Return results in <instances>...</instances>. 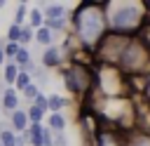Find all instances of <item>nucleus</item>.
<instances>
[{
    "mask_svg": "<svg viewBox=\"0 0 150 146\" xmlns=\"http://www.w3.org/2000/svg\"><path fill=\"white\" fill-rule=\"evenodd\" d=\"M70 26H73L70 35L75 38L80 49L94 52L103 40V35L108 33L103 2H80L75 12H70Z\"/></svg>",
    "mask_w": 150,
    "mask_h": 146,
    "instance_id": "obj_1",
    "label": "nucleus"
},
{
    "mask_svg": "<svg viewBox=\"0 0 150 146\" xmlns=\"http://www.w3.org/2000/svg\"><path fill=\"white\" fill-rule=\"evenodd\" d=\"M108 33L134 38V33L143 26V5L138 2H103Z\"/></svg>",
    "mask_w": 150,
    "mask_h": 146,
    "instance_id": "obj_2",
    "label": "nucleus"
},
{
    "mask_svg": "<svg viewBox=\"0 0 150 146\" xmlns=\"http://www.w3.org/2000/svg\"><path fill=\"white\" fill-rule=\"evenodd\" d=\"M117 68L122 73H143L150 68V49L141 38H129L127 47L122 49V57L117 61Z\"/></svg>",
    "mask_w": 150,
    "mask_h": 146,
    "instance_id": "obj_3",
    "label": "nucleus"
},
{
    "mask_svg": "<svg viewBox=\"0 0 150 146\" xmlns=\"http://www.w3.org/2000/svg\"><path fill=\"white\" fill-rule=\"evenodd\" d=\"M61 71V80L66 85V89L75 97H84L91 92L94 87V71L87 66V64H80V61H70L68 66L59 68Z\"/></svg>",
    "mask_w": 150,
    "mask_h": 146,
    "instance_id": "obj_4",
    "label": "nucleus"
},
{
    "mask_svg": "<svg viewBox=\"0 0 150 146\" xmlns=\"http://www.w3.org/2000/svg\"><path fill=\"white\" fill-rule=\"evenodd\" d=\"M94 87L105 97V99H120L124 87H127V80H124V73L117 68V66H110V64H101L96 71H94Z\"/></svg>",
    "mask_w": 150,
    "mask_h": 146,
    "instance_id": "obj_5",
    "label": "nucleus"
},
{
    "mask_svg": "<svg viewBox=\"0 0 150 146\" xmlns=\"http://www.w3.org/2000/svg\"><path fill=\"white\" fill-rule=\"evenodd\" d=\"M66 64V52L59 47V45H49L42 49V57H40V66L47 71V68H61Z\"/></svg>",
    "mask_w": 150,
    "mask_h": 146,
    "instance_id": "obj_6",
    "label": "nucleus"
},
{
    "mask_svg": "<svg viewBox=\"0 0 150 146\" xmlns=\"http://www.w3.org/2000/svg\"><path fill=\"white\" fill-rule=\"evenodd\" d=\"M89 146H124V137L120 130H101L94 134V141Z\"/></svg>",
    "mask_w": 150,
    "mask_h": 146,
    "instance_id": "obj_7",
    "label": "nucleus"
},
{
    "mask_svg": "<svg viewBox=\"0 0 150 146\" xmlns=\"http://www.w3.org/2000/svg\"><path fill=\"white\" fill-rule=\"evenodd\" d=\"M7 125H9V130L14 132V134H23L26 130H28V115H26V108H16V111H12L9 115H7Z\"/></svg>",
    "mask_w": 150,
    "mask_h": 146,
    "instance_id": "obj_8",
    "label": "nucleus"
},
{
    "mask_svg": "<svg viewBox=\"0 0 150 146\" xmlns=\"http://www.w3.org/2000/svg\"><path fill=\"white\" fill-rule=\"evenodd\" d=\"M0 108H2L5 115H9L12 111L21 108V97H19V92L12 89V87H7V89L2 92V97H0Z\"/></svg>",
    "mask_w": 150,
    "mask_h": 146,
    "instance_id": "obj_9",
    "label": "nucleus"
},
{
    "mask_svg": "<svg viewBox=\"0 0 150 146\" xmlns=\"http://www.w3.org/2000/svg\"><path fill=\"white\" fill-rule=\"evenodd\" d=\"M42 16L45 19H68L70 12H68V7L63 2H47L42 7Z\"/></svg>",
    "mask_w": 150,
    "mask_h": 146,
    "instance_id": "obj_10",
    "label": "nucleus"
},
{
    "mask_svg": "<svg viewBox=\"0 0 150 146\" xmlns=\"http://www.w3.org/2000/svg\"><path fill=\"white\" fill-rule=\"evenodd\" d=\"M45 127H47L52 134H61V132H66V127H68V118H66L63 113H49Z\"/></svg>",
    "mask_w": 150,
    "mask_h": 146,
    "instance_id": "obj_11",
    "label": "nucleus"
},
{
    "mask_svg": "<svg viewBox=\"0 0 150 146\" xmlns=\"http://www.w3.org/2000/svg\"><path fill=\"white\" fill-rule=\"evenodd\" d=\"M42 130H45L42 122H30L28 125V130H26L28 146H42Z\"/></svg>",
    "mask_w": 150,
    "mask_h": 146,
    "instance_id": "obj_12",
    "label": "nucleus"
},
{
    "mask_svg": "<svg viewBox=\"0 0 150 146\" xmlns=\"http://www.w3.org/2000/svg\"><path fill=\"white\" fill-rule=\"evenodd\" d=\"M16 75H19V66H16L14 61H5V66H2V75H0V80L5 82V87H14Z\"/></svg>",
    "mask_w": 150,
    "mask_h": 146,
    "instance_id": "obj_13",
    "label": "nucleus"
},
{
    "mask_svg": "<svg viewBox=\"0 0 150 146\" xmlns=\"http://www.w3.org/2000/svg\"><path fill=\"white\" fill-rule=\"evenodd\" d=\"M66 106H68V99L63 94H47V111L49 113H63Z\"/></svg>",
    "mask_w": 150,
    "mask_h": 146,
    "instance_id": "obj_14",
    "label": "nucleus"
},
{
    "mask_svg": "<svg viewBox=\"0 0 150 146\" xmlns=\"http://www.w3.org/2000/svg\"><path fill=\"white\" fill-rule=\"evenodd\" d=\"M33 40H35L38 45H42V47H49V45H54V33L42 26V28H38V31H33Z\"/></svg>",
    "mask_w": 150,
    "mask_h": 146,
    "instance_id": "obj_15",
    "label": "nucleus"
},
{
    "mask_svg": "<svg viewBox=\"0 0 150 146\" xmlns=\"http://www.w3.org/2000/svg\"><path fill=\"white\" fill-rule=\"evenodd\" d=\"M124 146H150V134L148 132H134L124 137Z\"/></svg>",
    "mask_w": 150,
    "mask_h": 146,
    "instance_id": "obj_16",
    "label": "nucleus"
},
{
    "mask_svg": "<svg viewBox=\"0 0 150 146\" xmlns=\"http://www.w3.org/2000/svg\"><path fill=\"white\" fill-rule=\"evenodd\" d=\"M26 24H28L33 31L42 28V26H45V16H42V9H28V19H26Z\"/></svg>",
    "mask_w": 150,
    "mask_h": 146,
    "instance_id": "obj_17",
    "label": "nucleus"
},
{
    "mask_svg": "<svg viewBox=\"0 0 150 146\" xmlns=\"http://www.w3.org/2000/svg\"><path fill=\"white\" fill-rule=\"evenodd\" d=\"M16 66H19V71L23 68V66H28L30 61H33V54H30V49L28 47H19V52H16V57L12 59Z\"/></svg>",
    "mask_w": 150,
    "mask_h": 146,
    "instance_id": "obj_18",
    "label": "nucleus"
},
{
    "mask_svg": "<svg viewBox=\"0 0 150 146\" xmlns=\"http://www.w3.org/2000/svg\"><path fill=\"white\" fill-rule=\"evenodd\" d=\"M26 19H28V5H26V2H19V5H16V12H14V21H12V24L23 26V24H26Z\"/></svg>",
    "mask_w": 150,
    "mask_h": 146,
    "instance_id": "obj_19",
    "label": "nucleus"
},
{
    "mask_svg": "<svg viewBox=\"0 0 150 146\" xmlns=\"http://www.w3.org/2000/svg\"><path fill=\"white\" fill-rule=\"evenodd\" d=\"M30 82H33V78H30L28 73L19 71V75H16V80H14V87H12V89H16V92L21 94V92H23V89H26V87H28Z\"/></svg>",
    "mask_w": 150,
    "mask_h": 146,
    "instance_id": "obj_20",
    "label": "nucleus"
},
{
    "mask_svg": "<svg viewBox=\"0 0 150 146\" xmlns=\"http://www.w3.org/2000/svg\"><path fill=\"white\" fill-rule=\"evenodd\" d=\"M30 42H33V28H30L28 24H23L21 31H19V45H21V47H28Z\"/></svg>",
    "mask_w": 150,
    "mask_h": 146,
    "instance_id": "obj_21",
    "label": "nucleus"
},
{
    "mask_svg": "<svg viewBox=\"0 0 150 146\" xmlns=\"http://www.w3.org/2000/svg\"><path fill=\"white\" fill-rule=\"evenodd\" d=\"M26 115H28V122H42V120H45V111H40V108L33 106V104L26 106Z\"/></svg>",
    "mask_w": 150,
    "mask_h": 146,
    "instance_id": "obj_22",
    "label": "nucleus"
},
{
    "mask_svg": "<svg viewBox=\"0 0 150 146\" xmlns=\"http://www.w3.org/2000/svg\"><path fill=\"white\" fill-rule=\"evenodd\" d=\"M40 92H42V89H40V87L35 85V82H30V85H28V87H26V89H23V92L19 94V97H23V99H26L28 104H33V101H35V97H38Z\"/></svg>",
    "mask_w": 150,
    "mask_h": 146,
    "instance_id": "obj_23",
    "label": "nucleus"
},
{
    "mask_svg": "<svg viewBox=\"0 0 150 146\" xmlns=\"http://www.w3.org/2000/svg\"><path fill=\"white\" fill-rule=\"evenodd\" d=\"M19 31H21V26L9 24V26H7V31H5V40H7V42H16V45H19Z\"/></svg>",
    "mask_w": 150,
    "mask_h": 146,
    "instance_id": "obj_24",
    "label": "nucleus"
},
{
    "mask_svg": "<svg viewBox=\"0 0 150 146\" xmlns=\"http://www.w3.org/2000/svg\"><path fill=\"white\" fill-rule=\"evenodd\" d=\"M0 146H16V134L12 130L0 132Z\"/></svg>",
    "mask_w": 150,
    "mask_h": 146,
    "instance_id": "obj_25",
    "label": "nucleus"
},
{
    "mask_svg": "<svg viewBox=\"0 0 150 146\" xmlns=\"http://www.w3.org/2000/svg\"><path fill=\"white\" fill-rule=\"evenodd\" d=\"M19 47H21V45H16V42H5V47H2L5 59H7V61H12V59L16 57V52H19Z\"/></svg>",
    "mask_w": 150,
    "mask_h": 146,
    "instance_id": "obj_26",
    "label": "nucleus"
},
{
    "mask_svg": "<svg viewBox=\"0 0 150 146\" xmlns=\"http://www.w3.org/2000/svg\"><path fill=\"white\" fill-rule=\"evenodd\" d=\"M33 106H38L40 111H45V113H47V94H42V92H40V94L35 97V101H33Z\"/></svg>",
    "mask_w": 150,
    "mask_h": 146,
    "instance_id": "obj_27",
    "label": "nucleus"
},
{
    "mask_svg": "<svg viewBox=\"0 0 150 146\" xmlns=\"http://www.w3.org/2000/svg\"><path fill=\"white\" fill-rule=\"evenodd\" d=\"M54 146H68V137H66V132L54 134Z\"/></svg>",
    "mask_w": 150,
    "mask_h": 146,
    "instance_id": "obj_28",
    "label": "nucleus"
},
{
    "mask_svg": "<svg viewBox=\"0 0 150 146\" xmlns=\"http://www.w3.org/2000/svg\"><path fill=\"white\" fill-rule=\"evenodd\" d=\"M16 146H28V139H26V132H23V134H16Z\"/></svg>",
    "mask_w": 150,
    "mask_h": 146,
    "instance_id": "obj_29",
    "label": "nucleus"
},
{
    "mask_svg": "<svg viewBox=\"0 0 150 146\" xmlns=\"http://www.w3.org/2000/svg\"><path fill=\"white\" fill-rule=\"evenodd\" d=\"M5 130H9V125H7V118H0V132H5Z\"/></svg>",
    "mask_w": 150,
    "mask_h": 146,
    "instance_id": "obj_30",
    "label": "nucleus"
},
{
    "mask_svg": "<svg viewBox=\"0 0 150 146\" xmlns=\"http://www.w3.org/2000/svg\"><path fill=\"white\" fill-rule=\"evenodd\" d=\"M5 61H7V59H5V54H2V49H0V68L5 66Z\"/></svg>",
    "mask_w": 150,
    "mask_h": 146,
    "instance_id": "obj_31",
    "label": "nucleus"
},
{
    "mask_svg": "<svg viewBox=\"0 0 150 146\" xmlns=\"http://www.w3.org/2000/svg\"><path fill=\"white\" fill-rule=\"evenodd\" d=\"M2 7H5V2H2V0H0V9H2Z\"/></svg>",
    "mask_w": 150,
    "mask_h": 146,
    "instance_id": "obj_32",
    "label": "nucleus"
},
{
    "mask_svg": "<svg viewBox=\"0 0 150 146\" xmlns=\"http://www.w3.org/2000/svg\"><path fill=\"white\" fill-rule=\"evenodd\" d=\"M145 7H148V9H150V2H148V5H145Z\"/></svg>",
    "mask_w": 150,
    "mask_h": 146,
    "instance_id": "obj_33",
    "label": "nucleus"
}]
</instances>
